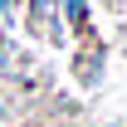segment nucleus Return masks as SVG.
I'll return each instance as SVG.
<instances>
[{
  "label": "nucleus",
  "mask_w": 127,
  "mask_h": 127,
  "mask_svg": "<svg viewBox=\"0 0 127 127\" xmlns=\"http://www.w3.org/2000/svg\"><path fill=\"white\" fill-rule=\"evenodd\" d=\"M10 122V103H5V98H0V127Z\"/></svg>",
  "instance_id": "7ed1b4c3"
},
{
  "label": "nucleus",
  "mask_w": 127,
  "mask_h": 127,
  "mask_svg": "<svg viewBox=\"0 0 127 127\" xmlns=\"http://www.w3.org/2000/svg\"><path fill=\"white\" fill-rule=\"evenodd\" d=\"M10 5H15V0H0V15H10Z\"/></svg>",
  "instance_id": "20e7f679"
},
{
  "label": "nucleus",
  "mask_w": 127,
  "mask_h": 127,
  "mask_svg": "<svg viewBox=\"0 0 127 127\" xmlns=\"http://www.w3.org/2000/svg\"><path fill=\"white\" fill-rule=\"evenodd\" d=\"M64 20L68 25H83L88 20V0H64Z\"/></svg>",
  "instance_id": "f03ea898"
},
{
  "label": "nucleus",
  "mask_w": 127,
  "mask_h": 127,
  "mask_svg": "<svg viewBox=\"0 0 127 127\" xmlns=\"http://www.w3.org/2000/svg\"><path fill=\"white\" fill-rule=\"evenodd\" d=\"M30 15H34V30L39 34H59V0H30Z\"/></svg>",
  "instance_id": "f257e3e1"
}]
</instances>
